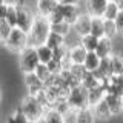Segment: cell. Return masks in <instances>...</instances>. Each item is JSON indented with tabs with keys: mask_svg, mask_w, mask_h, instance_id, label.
Listing matches in <instances>:
<instances>
[{
	"mask_svg": "<svg viewBox=\"0 0 123 123\" xmlns=\"http://www.w3.org/2000/svg\"><path fill=\"white\" fill-rule=\"evenodd\" d=\"M106 97V88L103 83L97 85V86L88 89V98H89V108H92L94 105H97L98 102H102Z\"/></svg>",
	"mask_w": 123,
	"mask_h": 123,
	"instance_id": "e0dca14e",
	"label": "cell"
},
{
	"mask_svg": "<svg viewBox=\"0 0 123 123\" xmlns=\"http://www.w3.org/2000/svg\"><path fill=\"white\" fill-rule=\"evenodd\" d=\"M12 29L14 28L5 20V18L0 20V46L5 45V42L8 40V37H9V34H11V31H12Z\"/></svg>",
	"mask_w": 123,
	"mask_h": 123,
	"instance_id": "f546056e",
	"label": "cell"
},
{
	"mask_svg": "<svg viewBox=\"0 0 123 123\" xmlns=\"http://www.w3.org/2000/svg\"><path fill=\"white\" fill-rule=\"evenodd\" d=\"M66 102L69 103L71 109L77 112L80 109H85V108H89V98H88V89L83 86V85H77V86L71 88L68 92Z\"/></svg>",
	"mask_w": 123,
	"mask_h": 123,
	"instance_id": "8992f818",
	"label": "cell"
},
{
	"mask_svg": "<svg viewBox=\"0 0 123 123\" xmlns=\"http://www.w3.org/2000/svg\"><path fill=\"white\" fill-rule=\"evenodd\" d=\"M115 26H117V31H118V38H123V11H120L115 18Z\"/></svg>",
	"mask_w": 123,
	"mask_h": 123,
	"instance_id": "836d02e7",
	"label": "cell"
},
{
	"mask_svg": "<svg viewBox=\"0 0 123 123\" xmlns=\"http://www.w3.org/2000/svg\"><path fill=\"white\" fill-rule=\"evenodd\" d=\"M2 3H8L6 0H0V5H2Z\"/></svg>",
	"mask_w": 123,
	"mask_h": 123,
	"instance_id": "f35d334b",
	"label": "cell"
},
{
	"mask_svg": "<svg viewBox=\"0 0 123 123\" xmlns=\"http://www.w3.org/2000/svg\"><path fill=\"white\" fill-rule=\"evenodd\" d=\"M68 46H69V51H68L69 65H83L85 59H86L88 51L79 43V42L74 43V45H68Z\"/></svg>",
	"mask_w": 123,
	"mask_h": 123,
	"instance_id": "30bf717a",
	"label": "cell"
},
{
	"mask_svg": "<svg viewBox=\"0 0 123 123\" xmlns=\"http://www.w3.org/2000/svg\"><path fill=\"white\" fill-rule=\"evenodd\" d=\"M43 122L45 123H68L66 117H65L63 114H60L55 108H48V109L45 111Z\"/></svg>",
	"mask_w": 123,
	"mask_h": 123,
	"instance_id": "d6986e66",
	"label": "cell"
},
{
	"mask_svg": "<svg viewBox=\"0 0 123 123\" xmlns=\"http://www.w3.org/2000/svg\"><path fill=\"white\" fill-rule=\"evenodd\" d=\"M49 34H51V23L46 17H42V15H37L36 17V22H34L32 28L28 32V37H29V46H37L40 45H45L46 40H48Z\"/></svg>",
	"mask_w": 123,
	"mask_h": 123,
	"instance_id": "7a4b0ae2",
	"label": "cell"
},
{
	"mask_svg": "<svg viewBox=\"0 0 123 123\" xmlns=\"http://www.w3.org/2000/svg\"><path fill=\"white\" fill-rule=\"evenodd\" d=\"M36 49H37V55H38V60H40L42 65H48L49 62L54 59V51L46 43L37 46Z\"/></svg>",
	"mask_w": 123,
	"mask_h": 123,
	"instance_id": "603a6c76",
	"label": "cell"
},
{
	"mask_svg": "<svg viewBox=\"0 0 123 123\" xmlns=\"http://www.w3.org/2000/svg\"><path fill=\"white\" fill-rule=\"evenodd\" d=\"M91 22H92V17L86 12H82L80 17L75 20V23L72 25V32L75 34L77 37H83V36H88L91 32Z\"/></svg>",
	"mask_w": 123,
	"mask_h": 123,
	"instance_id": "9c48e42d",
	"label": "cell"
},
{
	"mask_svg": "<svg viewBox=\"0 0 123 123\" xmlns=\"http://www.w3.org/2000/svg\"><path fill=\"white\" fill-rule=\"evenodd\" d=\"M102 82L95 77V74L94 72H88L86 75H85V79L82 80V85L86 89H91V88H94V86H97V85H100Z\"/></svg>",
	"mask_w": 123,
	"mask_h": 123,
	"instance_id": "d6a6232c",
	"label": "cell"
},
{
	"mask_svg": "<svg viewBox=\"0 0 123 123\" xmlns=\"http://www.w3.org/2000/svg\"><path fill=\"white\" fill-rule=\"evenodd\" d=\"M103 85H105V88H106V92L123 95V75H112Z\"/></svg>",
	"mask_w": 123,
	"mask_h": 123,
	"instance_id": "2e32d148",
	"label": "cell"
},
{
	"mask_svg": "<svg viewBox=\"0 0 123 123\" xmlns=\"http://www.w3.org/2000/svg\"><path fill=\"white\" fill-rule=\"evenodd\" d=\"M51 31L59 36L68 38L69 36L72 34V25H69L68 22L62 20V22H57V23H51Z\"/></svg>",
	"mask_w": 123,
	"mask_h": 123,
	"instance_id": "ffe728a7",
	"label": "cell"
},
{
	"mask_svg": "<svg viewBox=\"0 0 123 123\" xmlns=\"http://www.w3.org/2000/svg\"><path fill=\"white\" fill-rule=\"evenodd\" d=\"M109 0H82V8L86 14H89L91 17H103Z\"/></svg>",
	"mask_w": 123,
	"mask_h": 123,
	"instance_id": "52a82bcc",
	"label": "cell"
},
{
	"mask_svg": "<svg viewBox=\"0 0 123 123\" xmlns=\"http://www.w3.org/2000/svg\"><path fill=\"white\" fill-rule=\"evenodd\" d=\"M17 108L26 115V117H28V120L31 123H36L38 120H42L43 115H45V111L48 109V108H46L37 97H34V95H28V94L22 98L20 105H18Z\"/></svg>",
	"mask_w": 123,
	"mask_h": 123,
	"instance_id": "6da1fadb",
	"label": "cell"
},
{
	"mask_svg": "<svg viewBox=\"0 0 123 123\" xmlns=\"http://www.w3.org/2000/svg\"><path fill=\"white\" fill-rule=\"evenodd\" d=\"M5 123H31V122L28 120V117H26V115L17 108V109H14L12 112L6 117V122Z\"/></svg>",
	"mask_w": 123,
	"mask_h": 123,
	"instance_id": "83f0119b",
	"label": "cell"
},
{
	"mask_svg": "<svg viewBox=\"0 0 123 123\" xmlns=\"http://www.w3.org/2000/svg\"><path fill=\"white\" fill-rule=\"evenodd\" d=\"M89 34H92V36L97 37V38L105 37V18L103 17H92Z\"/></svg>",
	"mask_w": 123,
	"mask_h": 123,
	"instance_id": "7402d4cb",
	"label": "cell"
},
{
	"mask_svg": "<svg viewBox=\"0 0 123 123\" xmlns=\"http://www.w3.org/2000/svg\"><path fill=\"white\" fill-rule=\"evenodd\" d=\"M59 0H36V5H34V9H36L37 15H42V17L49 18L55 8L59 6Z\"/></svg>",
	"mask_w": 123,
	"mask_h": 123,
	"instance_id": "8fae6325",
	"label": "cell"
},
{
	"mask_svg": "<svg viewBox=\"0 0 123 123\" xmlns=\"http://www.w3.org/2000/svg\"><path fill=\"white\" fill-rule=\"evenodd\" d=\"M95 122H97V118H95L91 108L80 109L74 114V123H95Z\"/></svg>",
	"mask_w": 123,
	"mask_h": 123,
	"instance_id": "ac0fdd59",
	"label": "cell"
},
{
	"mask_svg": "<svg viewBox=\"0 0 123 123\" xmlns=\"http://www.w3.org/2000/svg\"><path fill=\"white\" fill-rule=\"evenodd\" d=\"M2 100H3V89H2V86H0V103H2Z\"/></svg>",
	"mask_w": 123,
	"mask_h": 123,
	"instance_id": "74e56055",
	"label": "cell"
},
{
	"mask_svg": "<svg viewBox=\"0 0 123 123\" xmlns=\"http://www.w3.org/2000/svg\"><path fill=\"white\" fill-rule=\"evenodd\" d=\"M17 65H18V69H20V72L23 75L36 72L37 66L40 65V60H38V55H37V49L34 46H28L22 52H18L17 54Z\"/></svg>",
	"mask_w": 123,
	"mask_h": 123,
	"instance_id": "3957f363",
	"label": "cell"
},
{
	"mask_svg": "<svg viewBox=\"0 0 123 123\" xmlns=\"http://www.w3.org/2000/svg\"><path fill=\"white\" fill-rule=\"evenodd\" d=\"M105 37L111 38V40H117L118 38V31H117L114 20H105Z\"/></svg>",
	"mask_w": 123,
	"mask_h": 123,
	"instance_id": "f1b7e54d",
	"label": "cell"
},
{
	"mask_svg": "<svg viewBox=\"0 0 123 123\" xmlns=\"http://www.w3.org/2000/svg\"><path fill=\"white\" fill-rule=\"evenodd\" d=\"M28 46H29L28 32H25V31H22V29H18V28H14L12 31H11L8 40L5 42L3 48H5L8 52L18 54V52H22L25 48H28Z\"/></svg>",
	"mask_w": 123,
	"mask_h": 123,
	"instance_id": "5b68a950",
	"label": "cell"
},
{
	"mask_svg": "<svg viewBox=\"0 0 123 123\" xmlns=\"http://www.w3.org/2000/svg\"><path fill=\"white\" fill-rule=\"evenodd\" d=\"M62 11H63V20L69 25H74L80 14L85 12L82 5H62Z\"/></svg>",
	"mask_w": 123,
	"mask_h": 123,
	"instance_id": "5bb4252c",
	"label": "cell"
},
{
	"mask_svg": "<svg viewBox=\"0 0 123 123\" xmlns=\"http://www.w3.org/2000/svg\"><path fill=\"white\" fill-rule=\"evenodd\" d=\"M100 63H102V59L97 55L95 52H88L86 54V59L83 62V66L86 69L88 72H95L100 66Z\"/></svg>",
	"mask_w": 123,
	"mask_h": 123,
	"instance_id": "44dd1931",
	"label": "cell"
},
{
	"mask_svg": "<svg viewBox=\"0 0 123 123\" xmlns=\"http://www.w3.org/2000/svg\"><path fill=\"white\" fill-rule=\"evenodd\" d=\"M91 109H92V112H94L95 118L100 120V122H108V120L112 118V112H111V109H109V106H108L105 98H103L102 102H98L97 105H94Z\"/></svg>",
	"mask_w": 123,
	"mask_h": 123,
	"instance_id": "9a60e30c",
	"label": "cell"
},
{
	"mask_svg": "<svg viewBox=\"0 0 123 123\" xmlns=\"http://www.w3.org/2000/svg\"><path fill=\"white\" fill-rule=\"evenodd\" d=\"M114 2L117 3V5H118V8H120V9L123 11V0H114Z\"/></svg>",
	"mask_w": 123,
	"mask_h": 123,
	"instance_id": "8d00e7d4",
	"label": "cell"
},
{
	"mask_svg": "<svg viewBox=\"0 0 123 123\" xmlns=\"http://www.w3.org/2000/svg\"><path fill=\"white\" fill-rule=\"evenodd\" d=\"M109 59H111V65H112V74L123 75V52L115 51Z\"/></svg>",
	"mask_w": 123,
	"mask_h": 123,
	"instance_id": "cb8c5ba5",
	"label": "cell"
},
{
	"mask_svg": "<svg viewBox=\"0 0 123 123\" xmlns=\"http://www.w3.org/2000/svg\"><path fill=\"white\" fill-rule=\"evenodd\" d=\"M94 52L97 54L100 59H108V57H111L115 52L114 40H111V38H108V37H102L98 40V45H97V48H95Z\"/></svg>",
	"mask_w": 123,
	"mask_h": 123,
	"instance_id": "7c38bea8",
	"label": "cell"
},
{
	"mask_svg": "<svg viewBox=\"0 0 123 123\" xmlns=\"http://www.w3.org/2000/svg\"><path fill=\"white\" fill-rule=\"evenodd\" d=\"M46 45H48L52 51H55V49H59V48H62V46H65L68 43H66V38L65 37H62V36H59V34H55V32L51 31L48 40H46Z\"/></svg>",
	"mask_w": 123,
	"mask_h": 123,
	"instance_id": "484cf974",
	"label": "cell"
},
{
	"mask_svg": "<svg viewBox=\"0 0 123 123\" xmlns=\"http://www.w3.org/2000/svg\"><path fill=\"white\" fill-rule=\"evenodd\" d=\"M15 3H17V26L15 28L25 31V32H29L37 17L36 9H32L28 3L22 2V0H18Z\"/></svg>",
	"mask_w": 123,
	"mask_h": 123,
	"instance_id": "277c9868",
	"label": "cell"
},
{
	"mask_svg": "<svg viewBox=\"0 0 123 123\" xmlns=\"http://www.w3.org/2000/svg\"><path fill=\"white\" fill-rule=\"evenodd\" d=\"M5 20L9 23L12 28L17 26V3H9V6H8V14H6Z\"/></svg>",
	"mask_w": 123,
	"mask_h": 123,
	"instance_id": "1f68e13d",
	"label": "cell"
},
{
	"mask_svg": "<svg viewBox=\"0 0 123 123\" xmlns=\"http://www.w3.org/2000/svg\"><path fill=\"white\" fill-rule=\"evenodd\" d=\"M34 74H36V75H37V77H38V79H40L43 83H46V82H48V80L54 75L52 72L49 71L48 65H42V63L37 66V69H36V72H34Z\"/></svg>",
	"mask_w": 123,
	"mask_h": 123,
	"instance_id": "4dcf8cb0",
	"label": "cell"
},
{
	"mask_svg": "<svg viewBox=\"0 0 123 123\" xmlns=\"http://www.w3.org/2000/svg\"><path fill=\"white\" fill-rule=\"evenodd\" d=\"M120 11H122V9L118 8L117 3H115L114 0H109V3H108L105 12H103V18H105V20H115Z\"/></svg>",
	"mask_w": 123,
	"mask_h": 123,
	"instance_id": "4316f807",
	"label": "cell"
},
{
	"mask_svg": "<svg viewBox=\"0 0 123 123\" xmlns=\"http://www.w3.org/2000/svg\"><path fill=\"white\" fill-rule=\"evenodd\" d=\"M98 40L100 38L94 37L92 34H88V36H83V37L79 38V43L82 45L88 52H94L95 48H97V45H98Z\"/></svg>",
	"mask_w": 123,
	"mask_h": 123,
	"instance_id": "d4e9b609",
	"label": "cell"
},
{
	"mask_svg": "<svg viewBox=\"0 0 123 123\" xmlns=\"http://www.w3.org/2000/svg\"><path fill=\"white\" fill-rule=\"evenodd\" d=\"M60 5H80L82 0H59Z\"/></svg>",
	"mask_w": 123,
	"mask_h": 123,
	"instance_id": "d590c367",
	"label": "cell"
},
{
	"mask_svg": "<svg viewBox=\"0 0 123 123\" xmlns=\"http://www.w3.org/2000/svg\"><path fill=\"white\" fill-rule=\"evenodd\" d=\"M23 82H25V86H26V89H28V95L38 97L45 89V83L42 82L34 72L32 74H25L23 75Z\"/></svg>",
	"mask_w": 123,
	"mask_h": 123,
	"instance_id": "ba28073f",
	"label": "cell"
},
{
	"mask_svg": "<svg viewBox=\"0 0 123 123\" xmlns=\"http://www.w3.org/2000/svg\"><path fill=\"white\" fill-rule=\"evenodd\" d=\"M105 100H106L108 106H109L111 112H112V117H115V115H123V95L106 92Z\"/></svg>",
	"mask_w": 123,
	"mask_h": 123,
	"instance_id": "4fadbf2b",
	"label": "cell"
},
{
	"mask_svg": "<svg viewBox=\"0 0 123 123\" xmlns=\"http://www.w3.org/2000/svg\"><path fill=\"white\" fill-rule=\"evenodd\" d=\"M8 6H9V3H2V5H0V20L6 18V14H8Z\"/></svg>",
	"mask_w": 123,
	"mask_h": 123,
	"instance_id": "e575fe53",
	"label": "cell"
}]
</instances>
